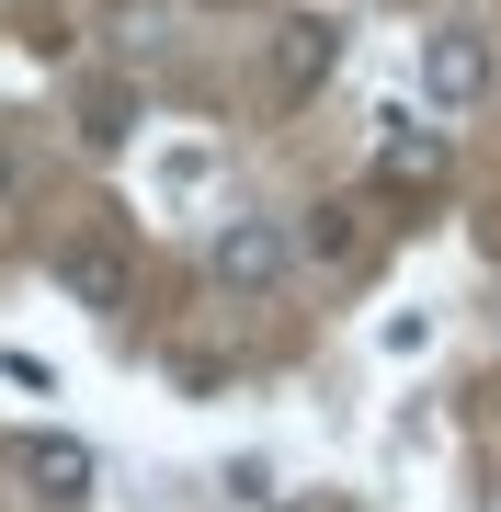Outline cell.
Listing matches in <instances>:
<instances>
[{
    "label": "cell",
    "instance_id": "6da1fadb",
    "mask_svg": "<svg viewBox=\"0 0 501 512\" xmlns=\"http://www.w3.org/2000/svg\"><path fill=\"white\" fill-rule=\"evenodd\" d=\"M285 262H297V239H285V217H228L217 239H205V274H217L228 296H274Z\"/></svg>",
    "mask_w": 501,
    "mask_h": 512
},
{
    "label": "cell",
    "instance_id": "5b68a950",
    "mask_svg": "<svg viewBox=\"0 0 501 512\" xmlns=\"http://www.w3.org/2000/svg\"><path fill=\"white\" fill-rule=\"evenodd\" d=\"M57 285H69L80 308H114V296H126V251H92V239H80V251L57 262Z\"/></svg>",
    "mask_w": 501,
    "mask_h": 512
},
{
    "label": "cell",
    "instance_id": "8992f818",
    "mask_svg": "<svg viewBox=\"0 0 501 512\" xmlns=\"http://www.w3.org/2000/svg\"><path fill=\"white\" fill-rule=\"evenodd\" d=\"M0 387H23V399H46V387H57V365H35V353H0Z\"/></svg>",
    "mask_w": 501,
    "mask_h": 512
},
{
    "label": "cell",
    "instance_id": "ba28073f",
    "mask_svg": "<svg viewBox=\"0 0 501 512\" xmlns=\"http://www.w3.org/2000/svg\"><path fill=\"white\" fill-rule=\"evenodd\" d=\"M490 512H501V501H490Z\"/></svg>",
    "mask_w": 501,
    "mask_h": 512
},
{
    "label": "cell",
    "instance_id": "277c9868",
    "mask_svg": "<svg viewBox=\"0 0 501 512\" xmlns=\"http://www.w3.org/2000/svg\"><path fill=\"white\" fill-rule=\"evenodd\" d=\"M23 478H35L46 501H80V490H92V444H69V433H23Z\"/></svg>",
    "mask_w": 501,
    "mask_h": 512
},
{
    "label": "cell",
    "instance_id": "52a82bcc",
    "mask_svg": "<svg viewBox=\"0 0 501 512\" xmlns=\"http://www.w3.org/2000/svg\"><path fill=\"white\" fill-rule=\"evenodd\" d=\"M262 512H308V501H262Z\"/></svg>",
    "mask_w": 501,
    "mask_h": 512
},
{
    "label": "cell",
    "instance_id": "7a4b0ae2",
    "mask_svg": "<svg viewBox=\"0 0 501 512\" xmlns=\"http://www.w3.org/2000/svg\"><path fill=\"white\" fill-rule=\"evenodd\" d=\"M422 92L445 103V114H467V103H490V46L467 35V23H445V35L422 46Z\"/></svg>",
    "mask_w": 501,
    "mask_h": 512
},
{
    "label": "cell",
    "instance_id": "3957f363",
    "mask_svg": "<svg viewBox=\"0 0 501 512\" xmlns=\"http://www.w3.org/2000/svg\"><path fill=\"white\" fill-rule=\"evenodd\" d=\"M376 171L388 183H445V137L410 126V114H376Z\"/></svg>",
    "mask_w": 501,
    "mask_h": 512
}]
</instances>
